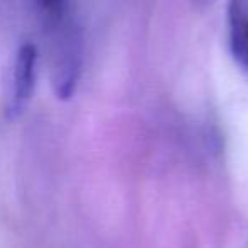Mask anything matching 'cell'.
Segmentation results:
<instances>
[{
	"instance_id": "6da1fadb",
	"label": "cell",
	"mask_w": 248,
	"mask_h": 248,
	"mask_svg": "<svg viewBox=\"0 0 248 248\" xmlns=\"http://www.w3.org/2000/svg\"><path fill=\"white\" fill-rule=\"evenodd\" d=\"M36 66H38V48L32 43H24L16 53L11 73V90L5 104L9 119L19 117L28 107L36 87Z\"/></svg>"
},
{
	"instance_id": "7a4b0ae2",
	"label": "cell",
	"mask_w": 248,
	"mask_h": 248,
	"mask_svg": "<svg viewBox=\"0 0 248 248\" xmlns=\"http://www.w3.org/2000/svg\"><path fill=\"white\" fill-rule=\"evenodd\" d=\"M228 39L234 62L243 72L248 73V11L243 0H230Z\"/></svg>"
},
{
	"instance_id": "3957f363",
	"label": "cell",
	"mask_w": 248,
	"mask_h": 248,
	"mask_svg": "<svg viewBox=\"0 0 248 248\" xmlns=\"http://www.w3.org/2000/svg\"><path fill=\"white\" fill-rule=\"evenodd\" d=\"M39 16L49 32H58L73 26L72 5L73 0H36Z\"/></svg>"
}]
</instances>
